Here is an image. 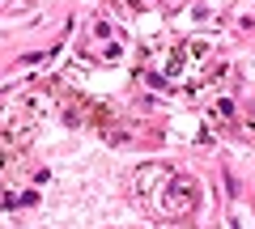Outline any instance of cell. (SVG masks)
Wrapping results in <instances>:
<instances>
[{
	"mask_svg": "<svg viewBox=\"0 0 255 229\" xmlns=\"http://www.w3.org/2000/svg\"><path fill=\"white\" fill-rule=\"evenodd\" d=\"M166 195H162V212L166 217H187L196 208V183L191 178H166Z\"/></svg>",
	"mask_w": 255,
	"mask_h": 229,
	"instance_id": "1",
	"label": "cell"
}]
</instances>
